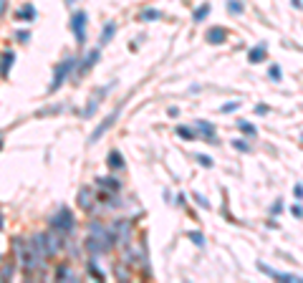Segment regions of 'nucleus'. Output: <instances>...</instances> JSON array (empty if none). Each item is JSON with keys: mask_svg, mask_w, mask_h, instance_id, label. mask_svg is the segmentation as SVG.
I'll use <instances>...</instances> for the list:
<instances>
[{"mask_svg": "<svg viewBox=\"0 0 303 283\" xmlns=\"http://www.w3.org/2000/svg\"><path fill=\"white\" fill-rule=\"evenodd\" d=\"M76 66H79V59H76V56H66L61 63H56V68H53V81H51V86H48L51 94H56L61 86L71 79V73H73Z\"/></svg>", "mask_w": 303, "mask_h": 283, "instance_id": "obj_1", "label": "nucleus"}, {"mask_svg": "<svg viewBox=\"0 0 303 283\" xmlns=\"http://www.w3.org/2000/svg\"><path fill=\"white\" fill-rule=\"evenodd\" d=\"M48 225H51V230H59L61 235H68V233H73V228H76V220H73V213H71V207H59L51 218H48Z\"/></svg>", "mask_w": 303, "mask_h": 283, "instance_id": "obj_2", "label": "nucleus"}, {"mask_svg": "<svg viewBox=\"0 0 303 283\" xmlns=\"http://www.w3.org/2000/svg\"><path fill=\"white\" fill-rule=\"evenodd\" d=\"M68 26H71V33H73L76 43H79V46H84V43H86V26H89V15H86L84 10H73V13H71Z\"/></svg>", "mask_w": 303, "mask_h": 283, "instance_id": "obj_3", "label": "nucleus"}, {"mask_svg": "<svg viewBox=\"0 0 303 283\" xmlns=\"http://www.w3.org/2000/svg\"><path fill=\"white\" fill-rule=\"evenodd\" d=\"M119 114H121V106H117V109H114V111H111V114H109V117H106V119H104L101 124H99L96 129H93V131H91L89 144H96V142H99V139H101V137H104V134H106V131H109L111 126H114V122L119 119Z\"/></svg>", "mask_w": 303, "mask_h": 283, "instance_id": "obj_4", "label": "nucleus"}, {"mask_svg": "<svg viewBox=\"0 0 303 283\" xmlns=\"http://www.w3.org/2000/svg\"><path fill=\"white\" fill-rule=\"evenodd\" d=\"M111 230H114V238H117L119 246H129V240H131V220L111 222Z\"/></svg>", "mask_w": 303, "mask_h": 283, "instance_id": "obj_5", "label": "nucleus"}, {"mask_svg": "<svg viewBox=\"0 0 303 283\" xmlns=\"http://www.w3.org/2000/svg\"><path fill=\"white\" fill-rule=\"evenodd\" d=\"M258 268L266 273V276H271V278H275V281H286V283H293L298 281L303 283V276H293V273H283V271H278V268H271V266H266V263H258Z\"/></svg>", "mask_w": 303, "mask_h": 283, "instance_id": "obj_6", "label": "nucleus"}, {"mask_svg": "<svg viewBox=\"0 0 303 283\" xmlns=\"http://www.w3.org/2000/svg\"><path fill=\"white\" fill-rule=\"evenodd\" d=\"M195 129L202 134V139L207 142V144H217V137H215V126L207 122V119H197L195 122Z\"/></svg>", "mask_w": 303, "mask_h": 283, "instance_id": "obj_7", "label": "nucleus"}, {"mask_svg": "<svg viewBox=\"0 0 303 283\" xmlns=\"http://www.w3.org/2000/svg\"><path fill=\"white\" fill-rule=\"evenodd\" d=\"M18 23H33L35 21V5L33 3H23L18 10H15V15H13Z\"/></svg>", "mask_w": 303, "mask_h": 283, "instance_id": "obj_8", "label": "nucleus"}, {"mask_svg": "<svg viewBox=\"0 0 303 283\" xmlns=\"http://www.w3.org/2000/svg\"><path fill=\"white\" fill-rule=\"evenodd\" d=\"M66 243L61 240V233L53 230V233H46V248H48V255H56V253L63 248Z\"/></svg>", "mask_w": 303, "mask_h": 283, "instance_id": "obj_9", "label": "nucleus"}, {"mask_svg": "<svg viewBox=\"0 0 303 283\" xmlns=\"http://www.w3.org/2000/svg\"><path fill=\"white\" fill-rule=\"evenodd\" d=\"M99 56H101V51H99V48H91L89 53L84 56V61L79 63V76H84L89 68H93V66H96V61H99Z\"/></svg>", "mask_w": 303, "mask_h": 283, "instance_id": "obj_10", "label": "nucleus"}, {"mask_svg": "<svg viewBox=\"0 0 303 283\" xmlns=\"http://www.w3.org/2000/svg\"><path fill=\"white\" fill-rule=\"evenodd\" d=\"M268 59V46L266 43H258L255 48H250V53H248V61L250 63H263Z\"/></svg>", "mask_w": 303, "mask_h": 283, "instance_id": "obj_11", "label": "nucleus"}, {"mask_svg": "<svg viewBox=\"0 0 303 283\" xmlns=\"http://www.w3.org/2000/svg\"><path fill=\"white\" fill-rule=\"evenodd\" d=\"M86 251H89L91 255H101V253L109 251V246H106L104 240H99V238L89 235V238H86Z\"/></svg>", "mask_w": 303, "mask_h": 283, "instance_id": "obj_12", "label": "nucleus"}, {"mask_svg": "<svg viewBox=\"0 0 303 283\" xmlns=\"http://www.w3.org/2000/svg\"><path fill=\"white\" fill-rule=\"evenodd\" d=\"M13 63H15V53H13V51H5V53L0 56V76H3V79H8Z\"/></svg>", "mask_w": 303, "mask_h": 283, "instance_id": "obj_13", "label": "nucleus"}, {"mask_svg": "<svg viewBox=\"0 0 303 283\" xmlns=\"http://www.w3.org/2000/svg\"><path fill=\"white\" fill-rule=\"evenodd\" d=\"M225 38H228V28H222V26H212L210 31H207V41L215 43V46L225 43Z\"/></svg>", "mask_w": 303, "mask_h": 283, "instance_id": "obj_14", "label": "nucleus"}, {"mask_svg": "<svg viewBox=\"0 0 303 283\" xmlns=\"http://www.w3.org/2000/svg\"><path fill=\"white\" fill-rule=\"evenodd\" d=\"M175 131H177V137H180V139H184V142H195V139H197V134H200L195 126H187V124H180Z\"/></svg>", "mask_w": 303, "mask_h": 283, "instance_id": "obj_15", "label": "nucleus"}, {"mask_svg": "<svg viewBox=\"0 0 303 283\" xmlns=\"http://www.w3.org/2000/svg\"><path fill=\"white\" fill-rule=\"evenodd\" d=\"M96 185L99 187H106V190H114V192H119V187H121V182H119V177H96Z\"/></svg>", "mask_w": 303, "mask_h": 283, "instance_id": "obj_16", "label": "nucleus"}, {"mask_svg": "<svg viewBox=\"0 0 303 283\" xmlns=\"http://www.w3.org/2000/svg\"><path fill=\"white\" fill-rule=\"evenodd\" d=\"M114 33H117V23H106V26L101 28V35H99V46H106V43L114 38Z\"/></svg>", "mask_w": 303, "mask_h": 283, "instance_id": "obj_17", "label": "nucleus"}, {"mask_svg": "<svg viewBox=\"0 0 303 283\" xmlns=\"http://www.w3.org/2000/svg\"><path fill=\"white\" fill-rule=\"evenodd\" d=\"M91 205H93V195H91V190L89 187H81V190H79V207L91 210Z\"/></svg>", "mask_w": 303, "mask_h": 283, "instance_id": "obj_18", "label": "nucleus"}, {"mask_svg": "<svg viewBox=\"0 0 303 283\" xmlns=\"http://www.w3.org/2000/svg\"><path fill=\"white\" fill-rule=\"evenodd\" d=\"M106 164H109L111 169H121V167H124V157H121L119 149H111V152H109V157H106Z\"/></svg>", "mask_w": 303, "mask_h": 283, "instance_id": "obj_19", "label": "nucleus"}, {"mask_svg": "<svg viewBox=\"0 0 303 283\" xmlns=\"http://www.w3.org/2000/svg\"><path fill=\"white\" fill-rule=\"evenodd\" d=\"M207 15H210V3H202V5H197V8H195L192 21H195V23H202Z\"/></svg>", "mask_w": 303, "mask_h": 283, "instance_id": "obj_20", "label": "nucleus"}, {"mask_svg": "<svg viewBox=\"0 0 303 283\" xmlns=\"http://www.w3.org/2000/svg\"><path fill=\"white\" fill-rule=\"evenodd\" d=\"M66 278H68V281H76V276L71 273L68 266H59V268H56V281H66Z\"/></svg>", "mask_w": 303, "mask_h": 283, "instance_id": "obj_21", "label": "nucleus"}, {"mask_svg": "<svg viewBox=\"0 0 303 283\" xmlns=\"http://www.w3.org/2000/svg\"><path fill=\"white\" fill-rule=\"evenodd\" d=\"M99 101H101V99H99V96H96V99H93V101H89V104H86V106H84V111H81V117H84V119H91V117H93V114H96V109H99Z\"/></svg>", "mask_w": 303, "mask_h": 283, "instance_id": "obj_22", "label": "nucleus"}, {"mask_svg": "<svg viewBox=\"0 0 303 283\" xmlns=\"http://www.w3.org/2000/svg\"><path fill=\"white\" fill-rule=\"evenodd\" d=\"M228 13H233V15H242V10H245V5H242L240 0H228Z\"/></svg>", "mask_w": 303, "mask_h": 283, "instance_id": "obj_23", "label": "nucleus"}, {"mask_svg": "<svg viewBox=\"0 0 303 283\" xmlns=\"http://www.w3.org/2000/svg\"><path fill=\"white\" fill-rule=\"evenodd\" d=\"M159 18H162L159 10H142V13H139V21H144V23H149V21H159Z\"/></svg>", "mask_w": 303, "mask_h": 283, "instance_id": "obj_24", "label": "nucleus"}, {"mask_svg": "<svg viewBox=\"0 0 303 283\" xmlns=\"http://www.w3.org/2000/svg\"><path fill=\"white\" fill-rule=\"evenodd\" d=\"M238 129H240L245 137H255V134H258L255 124H250V122H238Z\"/></svg>", "mask_w": 303, "mask_h": 283, "instance_id": "obj_25", "label": "nucleus"}, {"mask_svg": "<svg viewBox=\"0 0 303 283\" xmlns=\"http://www.w3.org/2000/svg\"><path fill=\"white\" fill-rule=\"evenodd\" d=\"M13 273H15V263H8V266L0 271V281H8V278H13Z\"/></svg>", "mask_w": 303, "mask_h": 283, "instance_id": "obj_26", "label": "nucleus"}, {"mask_svg": "<svg viewBox=\"0 0 303 283\" xmlns=\"http://www.w3.org/2000/svg\"><path fill=\"white\" fill-rule=\"evenodd\" d=\"M268 76H271L273 81H283V71H280V66H278V63H273L271 68H268Z\"/></svg>", "mask_w": 303, "mask_h": 283, "instance_id": "obj_27", "label": "nucleus"}, {"mask_svg": "<svg viewBox=\"0 0 303 283\" xmlns=\"http://www.w3.org/2000/svg\"><path fill=\"white\" fill-rule=\"evenodd\" d=\"M240 109V101H228V104H222V114H230V111H238Z\"/></svg>", "mask_w": 303, "mask_h": 283, "instance_id": "obj_28", "label": "nucleus"}, {"mask_svg": "<svg viewBox=\"0 0 303 283\" xmlns=\"http://www.w3.org/2000/svg\"><path fill=\"white\" fill-rule=\"evenodd\" d=\"M190 240H192L197 248H202V246H205V235H202V233H197V230H195V233H190Z\"/></svg>", "mask_w": 303, "mask_h": 283, "instance_id": "obj_29", "label": "nucleus"}, {"mask_svg": "<svg viewBox=\"0 0 303 283\" xmlns=\"http://www.w3.org/2000/svg\"><path fill=\"white\" fill-rule=\"evenodd\" d=\"M233 147L238 152H250V142H245V139H233Z\"/></svg>", "mask_w": 303, "mask_h": 283, "instance_id": "obj_30", "label": "nucleus"}, {"mask_svg": "<svg viewBox=\"0 0 303 283\" xmlns=\"http://www.w3.org/2000/svg\"><path fill=\"white\" fill-rule=\"evenodd\" d=\"M89 273H93V276H96L99 281H104V273H101V268H99V266H96L93 260H91V263H89Z\"/></svg>", "mask_w": 303, "mask_h": 283, "instance_id": "obj_31", "label": "nucleus"}, {"mask_svg": "<svg viewBox=\"0 0 303 283\" xmlns=\"http://www.w3.org/2000/svg\"><path fill=\"white\" fill-rule=\"evenodd\" d=\"M15 38H18L21 43H28V41H30V31H18V33H15Z\"/></svg>", "mask_w": 303, "mask_h": 283, "instance_id": "obj_32", "label": "nucleus"}, {"mask_svg": "<svg viewBox=\"0 0 303 283\" xmlns=\"http://www.w3.org/2000/svg\"><path fill=\"white\" fill-rule=\"evenodd\" d=\"M195 159H197V162H200L202 167H212V159L207 157V155H197V157H195Z\"/></svg>", "mask_w": 303, "mask_h": 283, "instance_id": "obj_33", "label": "nucleus"}, {"mask_svg": "<svg viewBox=\"0 0 303 283\" xmlns=\"http://www.w3.org/2000/svg\"><path fill=\"white\" fill-rule=\"evenodd\" d=\"M192 200H195V202H197L200 207H210V202H207V200H205L202 195H192Z\"/></svg>", "mask_w": 303, "mask_h": 283, "instance_id": "obj_34", "label": "nucleus"}, {"mask_svg": "<svg viewBox=\"0 0 303 283\" xmlns=\"http://www.w3.org/2000/svg\"><path fill=\"white\" fill-rule=\"evenodd\" d=\"M268 111H271V106H266V104H258V106H255V114H260V117L268 114Z\"/></svg>", "mask_w": 303, "mask_h": 283, "instance_id": "obj_35", "label": "nucleus"}, {"mask_svg": "<svg viewBox=\"0 0 303 283\" xmlns=\"http://www.w3.org/2000/svg\"><path fill=\"white\" fill-rule=\"evenodd\" d=\"M291 213H293L296 218H303V207H301V205H291Z\"/></svg>", "mask_w": 303, "mask_h": 283, "instance_id": "obj_36", "label": "nucleus"}, {"mask_svg": "<svg viewBox=\"0 0 303 283\" xmlns=\"http://www.w3.org/2000/svg\"><path fill=\"white\" fill-rule=\"evenodd\" d=\"M293 192H296V197H298V200H303V185H296V187H293Z\"/></svg>", "mask_w": 303, "mask_h": 283, "instance_id": "obj_37", "label": "nucleus"}, {"mask_svg": "<svg viewBox=\"0 0 303 283\" xmlns=\"http://www.w3.org/2000/svg\"><path fill=\"white\" fill-rule=\"evenodd\" d=\"M280 210H283V202H275V205H273V213H275V215H278V213H280Z\"/></svg>", "mask_w": 303, "mask_h": 283, "instance_id": "obj_38", "label": "nucleus"}, {"mask_svg": "<svg viewBox=\"0 0 303 283\" xmlns=\"http://www.w3.org/2000/svg\"><path fill=\"white\" fill-rule=\"evenodd\" d=\"M5 8H8V0H0V15L5 13Z\"/></svg>", "mask_w": 303, "mask_h": 283, "instance_id": "obj_39", "label": "nucleus"}, {"mask_svg": "<svg viewBox=\"0 0 303 283\" xmlns=\"http://www.w3.org/2000/svg\"><path fill=\"white\" fill-rule=\"evenodd\" d=\"M291 3H293V5H296V8H301V0H291Z\"/></svg>", "mask_w": 303, "mask_h": 283, "instance_id": "obj_40", "label": "nucleus"}, {"mask_svg": "<svg viewBox=\"0 0 303 283\" xmlns=\"http://www.w3.org/2000/svg\"><path fill=\"white\" fill-rule=\"evenodd\" d=\"M3 225H5V218H3V213H0V228H3Z\"/></svg>", "mask_w": 303, "mask_h": 283, "instance_id": "obj_41", "label": "nucleus"}, {"mask_svg": "<svg viewBox=\"0 0 303 283\" xmlns=\"http://www.w3.org/2000/svg\"><path fill=\"white\" fill-rule=\"evenodd\" d=\"M73 3H76V0H66V5H68V8H71V5H73Z\"/></svg>", "mask_w": 303, "mask_h": 283, "instance_id": "obj_42", "label": "nucleus"}, {"mask_svg": "<svg viewBox=\"0 0 303 283\" xmlns=\"http://www.w3.org/2000/svg\"><path fill=\"white\" fill-rule=\"evenodd\" d=\"M0 149H3V134H0Z\"/></svg>", "mask_w": 303, "mask_h": 283, "instance_id": "obj_43", "label": "nucleus"}, {"mask_svg": "<svg viewBox=\"0 0 303 283\" xmlns=\"http://www.w3.org/2000/svg\"><path fill=\"white\" fill-rule=\"evenodd\" d=\"M301 139H303V134H301Z\"/></svg>", "mask_w": 303, "mask_h": 283, "instance_id": "obj_44", "label": "nucleus"}]
</instances>
